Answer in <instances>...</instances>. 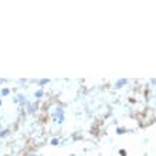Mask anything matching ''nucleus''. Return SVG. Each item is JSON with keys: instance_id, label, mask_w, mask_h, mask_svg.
Instances as JSON below:
<instances>
[]
</instances>
